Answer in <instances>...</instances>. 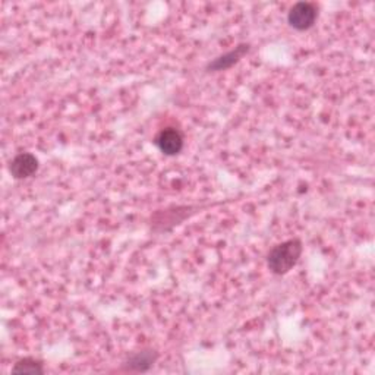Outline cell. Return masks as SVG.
<instances>
[{
	"label": "cell",
	"mask_w": 375,
	"mask_h": 375,
	"mask_svg": "<svg viewBox=\"0 0 375 375\" xmlns=\"http://www.w3.org/2000/svg\"><path fill=\"white\" fill-rule=\"evenodd\" d=\"M303 251V246L300 239H289L276 245L269 257H267V265L272 270V273L277 276H283L289 273L293 267L298 264Z\"/></svg>",
	"instance_id": "cell-1"
},
{
	"label": "cell",
	"mask_w": 375,
	"mask_h": 375,
	"mask_svg": "<svg viewBox=\"0 0 375 375\" xmlns=\"http://www.w3.org/2000/svg\"><path fill=\"white\" fill-rule=\"evenodd\" d=\"M318 18V8L311 2H299L288 13V23L298 31H307L314 27Z\"/></svg>",
	"instance_id": "cell-2"
},
{
	"label": "cell",
	"mask_w": 375,
	"mask_h": 375,
	"mask_svg": "<svg viewBox=\"0 0 375 375\" xmlns=\"http://www.w3.org/2000/svg\"><path fill=\"white\" fill-rule=\"evenodd\" d=\"M154 144L165 155H177L184 150V135L176 128H165L155 135Z\"/></svg>",
	"instance_id": "cell-3"
},
{
	"label": "cell",
	"mask_w": 375,
	"mask_h": 375,
	"mask_svg": "<svg viewBox=\"0 0 375 375\" xmlns=\"http://www.w3.org/2000/svg\"><path fill=\"white\" fill-rule=\"evenodd\" d=\"M39 170V160L31 153L16 154L9 163V172L15 179H27Z\"/></svg>",
	"instance_id": "cell-4"
},
{
	"label": "cell",
	"mask_w": 375,
	"mask_h": 375,
	"mask_svg": "<svg viewBox=\"0 0 375 375\" xmlns=\"http://www.w3.org/2000/svg\"><path fill=\"white\" fill-rule=\"evenodd\" d=\"M249 47L251 46H249L248 43H242V44L236 46L234 50H230V51L224 53V55L214 59L212 62H210L207 65V70H210V72H219V70H226V69L231 68L246 55V53L249 51Z\"/></svg>",
	"instance_id": "cell-5"
},
{
	"label": "cell",
	"mask_w": 375,
	"mask_h": 375,
	"mask_svg": "<svg viewBox=\"0 0 375 375\" xmlns=\"http://www.w3.org/2000/svg\"><path fill=\"white\" fill-rule=\"evenodd\" d=\"M158 353L154 349H142L132 355L125 361V369L132 372H146L148 371L157 361Z\"/></svg>",
	"instance_id": "cell-6"
},
{
	"label": "cell",
	"mask_w": 375,
	"mask_h": 375,
	"mask_svg": "<svg viewBox=\"0 0 375 375\" xmlns=\"http://www.w3.org/2000/svg\"><path fill=\"white\" fill-rule=\"evenodd\" d=\"M12 372L15 374H44V367H43V362L39 360L24 358L13 365Z\"/></svg>",
	"instance_id": "cell-7"
}]
</instances>
